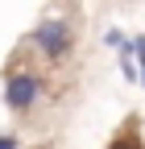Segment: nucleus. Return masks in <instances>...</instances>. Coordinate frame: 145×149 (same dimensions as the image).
<instances>
[{
    "label": "nucleus",
    "mask_w": 145,
    "mask_h": 149,
    "mask_svg": "<svg viewBox=\"0 0 145 149\" xmlns=\"http://www.w3.org/2000/svg\"><path fill=\"white\" fill-rule=\"evenodd\" d=\"M29 42L38 46L50 62H58V58H66L70 54V46H75V37H70V25L66 21H58V17H50V21H42L38 29L29 33Z\"/></svg>",
    "instance_id": "1"
},
{
    "label": "nucleus",
    "mask_w": 145,
    "mask_h": 149,
    "mask_svg": "<svg viewBox=\"0 0 145 149\" xmlns=\"http://www.w3.org/2000/svg\"><path fill=\"white\" fill-rule=\"evenodd\" d=\"M112 149H137V145H133V141H116Z\"/></svg>",
    "instance_id": "5"
},
{
    "label": "nucleus",
    "mask_w": 145,
    "mask_h": 149,
    "mask_svg": "<svg viewBox=\"0 0 145 149\" xmlns=\"http://www.w3.org/2000/svg\"><path fill=\"white\" fill-rule=\"evenodd\" d=\"M133 58L141 62V66H137V83H145V37H137V42H133Z\"/></svg>",
    "instance_id": "3"
},
{
    "label": "nucleus",
    "mask_w": 145,
    "mask_h": 149,
    "mask_svg": "<svg viewBox=\"0 0 145 149\" xmlns=\"http://www.w3.org/2000/svg\"><path fill=\"white\" fill-rule=\"evenodd\" d=\"M38 95H42V79L33 70H13L4 79V104L13 112H29L33 104H38Z\"/></svg>",
    "instance_id": "2"
},
{
    "label": "nucleus",
    "mask_w": 145,
    "mask_h": 149,
    "mask_svg": "<svg viewBox=\"0 0 145 149\" xmlns=\"http://www.w3.org/2000/svg\"><path fill=\"white\" fill-rule=\"evenodd\" d=\"M17 145H21V141H17L13 133H0V149H17Z\"/></svg>",
    "instance_id": "4"
}]
</instances>
